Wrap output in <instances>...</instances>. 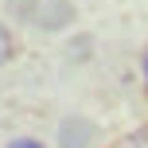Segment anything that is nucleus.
<instances>
[{
	"instance_id": "20e7f679",
	"label": "nucleus",
	"mask_w": 148,
	"mask_h": 148,
	"mask_svg": "<svg viewBox=\"0 0 148 148\" xmlns=\"http://www.w3.org/2000/svg\"><path fill=\"white\" fill-rule=\"evenodd\" d=\"M8 148H43V144H39V140H12Z\"/></svg>"
},
{
	"instance_id": "7ed1b4c3",
	"label": "nucleus",
	"mask_w": 148,
	"mask_h": 148,
	"mask_svg": "<svg viewBox=\"0 0 148 148\" xmlns=\"http://www.w3.org/2000/svg\"><path fill=\"white\" fill-rule=\"evenodd\" d=\"M121 148H148V129H140V133H133L129 140H121Z\"/></svg>"
},
{
	"instance_id": "f257e3e1",
	"label": "nucleus",
	"mask_w": 148,
	"mask_h": 148,
	"mask_svg": "<svg viewBox=\"0 0 148 148\" xmlns=\"http://www.w3.org/2000/svg\"><path fill=\"white\" fill-rule=\"evenodd\" d=\"M90 140H94V125L90 121H82V117L62 121V129H59V144L62 148H86Z\"/></svg>"
},
{
	"instance_id": "39448f33",
	"label": "nucleus",
	"mask_w": 148,
	"mask_h": 148,
	"mask_svg": "<svg viewBox=\"0 0 148 148\" xmlns=\"http://www.w3.org/2000/svg\"><path fill=\"white\" fill-rule=\"evenodd\" d=\"M144 78H148V51H144Z\"/></svg>"
},
{
	"instance_id": "f03ea898",
	"label": "nucleus",
	"mask_w": 148,
	"mask_h": 148,
	"mask_svg": "<svg viewBox=\"0 0 148 148\" xmlns=\"http://www.w3.org/2000/svg\"><path fill=\"white\" fill-rule=\"evenodd\" d=\"M16 55V43H12V31L4 27V23H0V66H4L8 59H12Z\"/></svg>"
}]
</instances>
